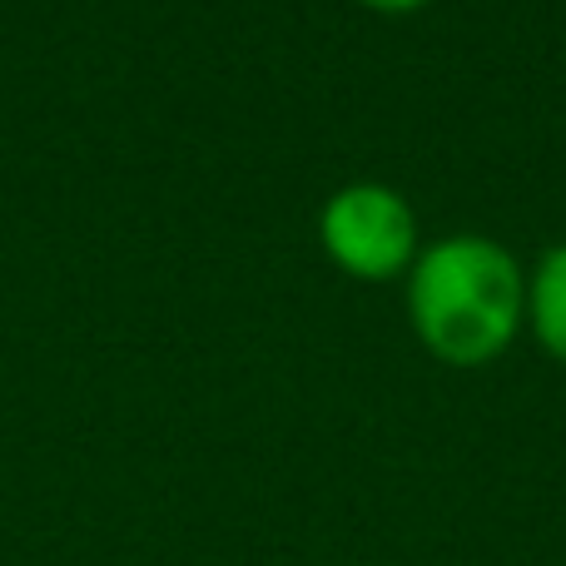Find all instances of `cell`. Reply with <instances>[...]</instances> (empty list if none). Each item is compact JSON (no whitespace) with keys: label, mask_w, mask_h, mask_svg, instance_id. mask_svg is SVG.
<instances>
[{"label":"cell","mask_w":566,"mask_h":566,"mask_svg":"<svg viewBox=\"0 0 566 566\" xmlns=\"http://www.w3.org/2000/svg\"><path fill=\"white\" fill-rule=\"evenodd\" d=\"M318 244L358 283H392L408 279L412 259L422 254L418 209L378 179H353L333 189L318 209Z\"/></svg>","instance_id":"obj_2"},{"label":"cell","mask_w":566,"mask_h":566,"mask_svg":"<svg viewBox=\"0 0 566 566\" xmlns=\"http://www.w3.org/2000/svg\"><path fill=\"white\" fill-rule=\"evenodd\" d=\"M408 323L448 368L497 363L527 328V269L488 234L422 244L408 269Z\"/></svg>","instance_id":"obj_1"},{"label":"cell","mask_w":566,"mask_h":566,"mask_svg":"<svg viewBox=\"0 0 566 566\" xmlns=\"http://www.w3.org/2000/svg\"><path fill=\"white\" fill-rule=\"evenodd\" d=\"M527 328L547 358L566 363V244H552L527 274Z\"/></svg>","instance_id":"obj_3"},{"label":"cell","mask_w":566,"mask_h":566,"mask_svg":"<svg viewBox=\"0 0 566 566\" xmlns=\"http://www.w3.org/2000/svg\"><path fill=\"white\" fill-rule=\"evenodd\" d=\"M358 6H368V10H378V15H412V10H422V6H432V0H358Z\"/></svg>","instance_id":"obj_4"}]
</instances>
